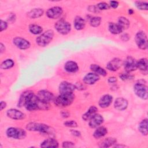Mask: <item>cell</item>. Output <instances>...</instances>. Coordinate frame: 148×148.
<instances>
[{
	"label": "cell",
	"mask_w": 148,
	"mask_h": 148,
	"mask_svg": "<svg viewBox=\"0 0 148 148\" xmlns=\"http://www.w3.org/2000/svg\"><path fill=\"white\" fill-rule=\"evenodd\" d=\"M18 106L21 108L24 106L29 111H35L38 110H46L49 109V104L40 101L32 91H24L20 95Z\"/></svg>",
	"instance_id": "obj_1"
},
{
	"label": "cell",
	"mask_w": 148,
	"mask_h": 148,
	"mask_svg": "<svg viewBox=\"0 0 148 148\" xmlns=\"http://www.w3.org/2000/svg\"><path fill=\"white\" fill-rule=\"evenodd\" d=\"M75 95L73 92L61 93L56 98L54 102L56 105L60 107H66L71 105L75 99Z\"/></svg>",
	"instance_id": "obj_2"
},
{
	"label": "cell",
	"mask_w": 148,
	"mask_h": 148,
	"mask_svg": "<svg viewBox=\"0 0 148 148\" xmlns=\"http://www.w3.org/2000/svg\"><path fill=\"white\" fill-rule=\"evenodd\" d=\"M54 35V31L52 29H48L36 38V42L39 46L45 47L51 42Z\"/></svg>",
	"instance_id": "obj_3"
},
{
	"label": "cell",
	"mask_w": 148,
	"mask_h": 148,
	"mask_svg": "<svg viewBox=\"0 0 148 148\" xmlns=\"http://www.w3.org/2000/svg\"><path fill=\"white\" fill-rule=\"evenodd\" d=\"M6 134L8 138L14 139H23L25 138V131L20 128L9 127L6 130Z\"/></svg>",
	"instance_id": "obj_4"
},
{
	"label": "cell",
	"mask_w": 148,
	"mask_h": 148,
	"mask_svg": "<svg viewBox=\"0 0 148 148\" xmlns=\"http://www.w3.org/2000/svg\"><path fill=\"white\" fill-rule=\"evenodd\" d=\"M26 128L30 131H37L43 134H48L50 131V128L47 124L35 122L27 124Z\"/></svg>",
	"instance_id": "obj_5"
},
{
	"label": "cell",
	"mask_w": 148,
	"mask_h": 148,
	"mask_svg": "<svg viewBox=\"0 0 148 148\" xmlns=\"http://www.w3.org/2000/svg\"><path fill=\"white\" fill-rule=\"evenodd\" d=\"M54 27L56 31L62 35H66L71 30L70 23L64 19L57 21L54 24Z\"/></svg>",
	"instance_id": "obj_6"
},
{
	"label": "cell",
	"mask_w": 148,
	"mask_h": 148,
	"mask_svg": "<svg viewBox=\"0 0 148 148\" xmlns=\"http://www.w3.org/2000/svg\"><path fill=\"white\" fill-rule=\"evenodd\" d=\"M134 91L135 94L142 99H147V87L142 82L136 83L134 86Z\"/></svg>",
	"instance_id": "obj_7"
},
{
	"label": "cell",
	"mask_w": 148,
	"mask_h": 148,
	"mask_svg": "<svg viewBox=\"0 0 148 148\" xmlns=\"http://www.w3.org/2000/svg\"><path fill=\"white\" fill-rule=\"evenodd\" d=\"M135 40L138 48L142 50H145L147 49V38L145 32L142 31H138L135 35Z\"/></svg>",
	"instance_id": "obj_8"
},
{
	"label": "cell",
	"mask_w": 148,
	"mask_h": 148,
	"mask_svg": "<svg viewBox=\"0 0 148 148\" xmlns=\"http://www.w3.org/2000/svg\"><path fill=\"white\" fill-rule=\"evenodd\" d=\"M36 96L40 101L48 103L55 100V97L53 94L46 90H41L39 91Z\"/></svg>",
	"instance_id": "obj_9"
},
{
	"label": "cell",
	"mask_w": 148,
	"mask_h": 148,
	"mask_svg": "<svg viewBox=\"0 0 148 148\" xmlns=\"http://www.w3.org/2000/svg\"><path fill=\"white\" fill-rule=\"evenodd\" d=\"M136 62L135 58L131 56H128L123 64L125 71L131 72L135 71L137 69Z\"/></svg>",
	"instance_id": "obj_10"
},
{
	"label": "cell",
	"mask_w": 148,
	"mask_h": 148,
	"mask_svg": "<svg viewBox=\"0 0 148 148\" xmlns=\"http://www.w3.org/2000/svg\"><path fill=\"white\" fill-rule=\"evenodd\" d=\"M63 10L60 6H54L49 8L46 13L47 17L51 19H56L62 14Z\"/></svg>",
	"instance_id": "obj_11"
},
{
	"label": "cell",
	"mask_w": 148,
	"mask_h": 148,
	"mask_svg": "<svg viewBox=\"0 0 148 148\" xmlns=\"http://www.w3.org/2000/svg\"><path fill=\"white\" fill-rule=\"evenodd\" d=\"M13 44L18 49L25 50L29 48L31 46L30 42L21 37H16L13 40Z\"/></svg>",
	"instance_id": "obj_12"
},
{
	"label": "cell",
	"mask_w": 148,
	"mask_h": 148,
	"mask_svg": "<svg viewBox=\"0 0 148 148\" xmlns=\"http://www.w3.org/2000/svg\"><path fill=\"white\" fill-rule=\"evenodd\" d=\"M6 115L8 117L13 120H23L25 117V114L16 109H10L7 110Z\"/></svg>",
	"instance_id": "obj_13"
},
{
	"label": "cell",
	"mask_w": 148,
	"mask_h": 148,
	"mask_svg": "<svg viewBox=\"0 0 148 148\" xmlns=\"http://www.w3.org/2000/svg\"><path fill=\"white\" fill-rule=\"evenodd\" d=\"M103 121V117L100 114L96 113L89 120L88 125L91 128H95L100 126Z\"/></svg>",
	"instance_id": "obj_14"
},
{
	"label": "cell",
	"mask_w": 148,
	"mask_h": 148,
	"mask_svg": "<svg viewBox=\"0 0 148 148\" xmlns=\"http://www.w3.org/2000/svg\"><path fill=\"white\" fill-rule=\"evenodd\" d=\"M59 92L61 93H66V92H73V91L76 89L75 85L71 83L64 81L61 82L59 85Z\"/></svg>",
	"instance_id": "obj_15"
},
{
	"label": "cell",
	"mask_w": 148,
	"mask_h": 148,
	"mask_svg": "<svg viewBox=\"0 0 148 148\" xmlns=\"http://www.w3.org/2000/svg\"><path fill=\"white\" fill-rule=\"evenodd\" d=\"M99 76L94 72L87 73L83 77V81L84 83L88 85H92L95 84L97 81L99 80Z\"/></svg>",
	"instance_id": "obj_16"
},
{
	"label": "cell",
	"mask_w": 148,
	"mask_h": 148,
	"mask_svg": "<svg viewBox=\"0 0 148 148\" xmlns=\"http://www.w3.org/2000/svg\"><path fill=\"white\" fill-rule=\"evenodd\" d=\"M123 64V62L120 58H114L110 60L106 65V68L108 69L111 71H117Z\"/></svg>",
	"instance_id": "obj_17"
},
{
	"label": "cell",
	"mask_w": 148,
	"mask_h": 148,
	"mask_svg": "<svg viewBox=\"0 0 148 148\" xmlns=\"http://www.w3.org/2000/svg\"><path fill=\"white\" fill-rule=\"evenodd\" d=\"M128 101L123 98V97H119L116 99L114 103V107L117 110L122 111L125 110L128 107Z\"/></svg>",
	"instance_id": "obj_18"
},
{
	"label": "cell",
	"mask_w": 148,
	"mask_h": 148,
	"mask_svg": "<svg viewBox=\"0 0 148 148\" xmlns=\"http://www.w3.org/2000/svg\"><path fill=\"white\" fill-rule=\"evenodd\" d=\"M113 101V97L110 94H105L101 97L98 105L102 108H106L110 106Z\"/></svg>",
	"instance_id": "obj_19"
},
{
	"label": "cell",
	"mask_w": 148,
	"mask_h": 148,
	"mask_svg": "<svg viewBox=\"0 0 148 148\" xmlns=\"http://www.w3.org/2000/svg\"><path fill=\"white\" fill-rule=\"evenodd\" d=\"M64 69L69 73H75L79 70V66L76 62L68 61L65 64Z\"/></svg>",
	"instance_id": "obj_20"
},
{
	"label": "cell",
	"mask_w": 148,
	"mask_h": 148,
	"mask_svg": "<svg viewBox=\"0 0 148 148\" xmlns=\"http://www.w3.org/2000/svg\"><path fill=\"white\" fill-rule=\"evenodd\" d=\"M40 147L43 148H49V147L56 148L58 147V142L54 139L49 138L43 140L41 143Z\"/></svg>",
	"instance_id": "obj_21"
},
{
	"label": "cell",
	"mask_w": 148,
	"mask_h": 148,
	"mask_svg": "<svg viewBox=\"0 0 148 148\" xmlns=\"http://www.w3.org/2000/svg\"><path fill=\"white\" fill-rule=\"evenodd\" d=\"M98 108L95 106H91L86 113L82 115V119L84 121L89 120L95 114L97 113Z\"/></svg>",
	"instance_id": "obj_22"
},
{
	"label": "cell",
	"mask_w": 148,
	"mask_h": 148,
	"mask_svg": "<svg viewBox=\"0 0 148 148\" xmlns=\"http://www.w3.org/2000/svg\"><path fill=\"white\" fill-rule=\"evenodd\" d=\"M117 140L116 138L108 137L103 139L101 142V143L99 145V146L100 147H109L110 146H112L113 145H115Z\"/></svg>",
	"instance_id": "obj_23"
},
{
	"label": "cell",
	"mask_w": 148,
	"mask_h": 148,
	"mask_svg": "<svg viewBox=\"0 0 148 148\" xmlns=\"http://www.w3.org/2000/svg\"><path fill=\"white\" fill-rule=\"evenodd\" d=\"M74 27L77 30L83 29L86 25V22L84 18L80 16H76L73 21Z\"/></svg>",
	"instance_id": "obj_24"
},
{
	"label": "cell",
	"mask_w": 148,
	"mask_h": 148,
	"mask_svg": "<svg viewBox=\"0 0 148 148\" xmlns=\"http://www.w3.org/2000/svg\"><path fill=\"white\" fill-rule=\"evenodd\" d=\"M108 133V130L103 126H99L93 133V136L96 139L101 138L104 136Z\"/></svg>",
	"instance_id": "obj_25"
},
{
	"label": "cell",
	"mask_w": 148,
	"mask_h": 148,
	"mask_svg": "<svg viewBox=\"0 0 148 148\" xmlns=\"http://www.w3.org/2000/svg\"><path fill=\"white\" fill-rule=\"evenodd\" d=\"M44 13V11L43 9L41 8H35L32 10H31L28 13V16L30 18H36L38 17H40L43 15Z\"/></svg>",
	"instance_id": "obj_26"
},
{
	"label": "cell",
	"mask_w": 148,
	"mask_h": 148,
	"mask_svg": "<svg viewBox=\"0 0 148 148\" xmlns=\"http://www.w3.org/2000/svg\"><path fill=\"white\" fill-rule=\"evenodd\" d=\"M90 69L94 73L98 75L99 76L101 75L102 76H105L107 75V72L106 70L98 65L91 64L90 65Z\"/></svg>",
	"instance_id": "obj_27"
},
{
	"label": "cell",
	"mask_w": 148,
	"mask_h": 148,
	"mask_svg": "<svg viewBox=\"0 0 148 148\" xmlns=\"http://www.w3.org/2000/svg\"><path fill=\"white\" fill-rule=\"evenodd\" d=\"M108 29L110 32L114 35H117L122 32L123 29L118 25L114 23H110L108 25Z\"/></svg>",
	"instance_id": "obj_28"
},
{
	"label": "cell",
	"mask_w": 148,
	"mask_h": 148,
	"mask_svg": "<svg viewBox=\"0 0 148 148\" xmlns=\"http://www.w3.org/2000/svg\"><path fill=\"white\" fill-rule=\"evenodd\" d=\"M139 131L145 136L147 135V119H143L138 125Z\"/></svg>",
	"instance_id": "obj_29"
},
{
	"label": "cell",
	"mask_w": 148,
	"mask_h": 148,
	"mask_svg": "<svg viewBox=\"0 0 148 148\" xmlns=\"http://www.w3.org/2000/svg\"><path fill=\"white\" fill-rule=\"evenodd\" d=\"M118 25L121 27V28L123 30L127 29L130 27V21L124 17H120L118 19Z\"/></svg>",
	"instance_id": "obj_30"
},
{
	"label": "cell",
	"mask_w": 148,
	"mask_h": 148,
	"mask_svg": "<svg viewBox=\"0 0 148 148\" xmlns=\"http://www.w3.org/2000/svg\"><path fill=\"white\" fill-rule=\"evenodd\" d=\"M137 68L142 71H147V60L146 58L140 59L136 62Z\"/></svg>",
	"instance_id": "obj_31"
},
{
	"label": "cell",
	"mask_w": 148,
	"mask_h": 148,
	"mask_svg": "<svg viewBox=\"0 0 148 148\" xmlns=\"http://www.w3.org/2000/svg\"><path fill=\"white\" fill-rule=\"evenodd\" d=\"M29 31L34 35L40 34L43 32V28L40 25L36 24H31L29 26Z\"/></svg>",
	"instance_id": "obj_32"
},
{
	"label": "cell",
	"mask_w": 148,
	"mask_h": 148,
	"mask_svg": "<svg viewBox=\"0 0 148 148\" xmlns=\"http://www.w3.org/2000/svg\"><path fill=\"white\" fill-rule=\"evenodd\" d=\"M14 62L12 59H7L3 61L1 64V68L2 69H9L14 66Z\"/></svg>",
	"instance_id": "obj_33"
},
{
	"label": "cell",
	"mask_w": 148,
	"mask_h": 148,
	"mask_svg": "<svg viewBox=\"0 0 148 148\" xmlns=\"http://www.w3.org/2000/svg\"><path fill=\"white\" fill-rule=\"evenodd\" d=\"M101 22V18L99 16L92 17L90 19V24L93 27H98Z\"/></svg>",
	"instance_id": "obj_34"
},
{
	"label": "cell",
	"mask_w": 148,
	"mask_h": 148,
	"mask_svg": "<svg viewBox=\"0 0 148 148\" xmlns=\"http://www.w3.org/2000/svg\"><path fill=\"white\" fill-rule=\"evenodd\" d=\"M135 6L139 10H147L148 9V3L143 1H136L135 2Z\"/></svg>",
	"instance_id": "obj_35"
},
{
	"label": "cell",
	"mask_w": 148,
	"mask_h": 148,
	"mask_svg": "<svg viewBox=\"0 0 148 148\" xmlns=\"http://www.w3.org/2000/svg\"><path fill=\"white\" fill-rule=\"evenodd\" d=\"M97 8L98 10H108L110 8V6L109 4H108L106 2H101L98 3L97 5Z\"/></svg>",
	"instance_id": "obj_36"
},
{
	"label": "cell",
	"mask_w": 148,
	"mask_h": 148,
	"mask_svg": "<svg viewBox=\"0 0 148 148\" xmlns=\"http://www.w3.org/2000/svg\"><path fill=\"white\" fill-rule=\"evenodd\" d=\"M64 125L66 127H71V128H76V127H77V123L75 121L73 120L65 121L64 123Z\"/></svg>",
	"instance_id": "obj_37"
},
{
	"label": "cell",
	"mask_w": 148,
	"mask_h": 148,
	"mask_svg": "<svg viewBox=\"0 0 148 148\" xmlns=\"http://www.w3.org/2000/svg\"><path fill=\"white\" fill-rule=\"evenodd\" d=\"M120 77L123 80H127L130 79H132L133 76L130 74V72H126V73H122L120 75Z\"/></svg>",
	"instance_id": "obj_38"
},
{
	"label": "cell",
	"mask_w": 148,
	"mask_h": 148,
	"mask_svg": "<svg viewBox=\"0 0 148 148\" xmlns=\"http://www.w3.org/2000/svg\"><path fill=\"white\" fill-rule=\"evenodd\" d=\"M62 146L63 147H73L75 146V144L70 141H65L62 143Z\"/></svg>",
	"instance_id": "obj_39"
},
{
	"label": "cell",
	"mask_w": 148,
	"mask_h": 148,
	"mask_svg": "<svg viewBox=\"0 0 148 148\" xmlns=\"http://www.w3.org/2000/svg\"><path fill=\"white\" fill-rule=\"evenodd\" d=\"M7 27H8V23L6 21L1 20V31L2 32L3 30H5L7 28Z\"/></svg>",
	"instance_id": "obj_40"
},
{
	"label": "cell",
	"mask_w": 148,
	"mask_h": 148,
	"mask_svg": "<svg viewBox=\"0 0 148 148\" xmlns=\"http://www.w3.org/2000/svg\"><path fill=\"white\" fill-rule=\"evenodd\" d=\"M109 6L110 7H112V8H117L119 6V2L116 1H112L109 2Z\"/></svg>",
	"instance_id": "obj_41"
},
{
	"label": "cell",
	"mask_w": 148,
	"mask_h": 148,
	"mask_svg": "<svg viewBox=\"0 0 148 148\" xmlns=\"http://www.w3.org/2000/svg\"><path fill=\"white\" fill-rule=\"evenodd\" d=\"M121 39L123 41L127 42L130 39V36L128 34H123L121 36Z\"/></svg>",
	"instance_id": "obj_42"
},
{
	"label": "cell",
	"mask_w": 148,
	"mask_h": 148,
	"mask_svg": "<svg viewBox=\"0 0 148 148\" xmlns=\"http://www.w3.org/2000/svg\"><path fill=\"white\" fill-rule=\"evenodd\" d=\"M71 134L75 136H76V137H80L81 136V133L80 131H77V130H72L71 131Z\"/></svg>",
	"instance_id": "obj_43"
},
{
	"label": "cell",
	"mask_w": 148,
	"mask_h": 148,
	"mask_svg": "<svg viewBox=\"0 0 148 148\" xmlns=\"http://www.w3.org/2000/svg\"><path fill=\"white\" fill-rule=\"evenodd\" d=\"M117 81V78L116 77H114V76H112V77H109L108 80V82L109 83H116V82Z\"/></svg>",
	"instance_id": "obj_44"
},
{
	"label": "cell",
	"mask_w": 148,
	"mask_h": 148,
	"mask_svg": "<svg viewBox=\"0 0 148 148\" xmlns=\"http://www.w3.org/2000/svg\"><path fill=\"white\" fill-rule=\"evenodd\" d=\"M61 116L62 117H64V118H66V117H68L70 115L69 113L68 112H67L66 110H65V111H62L61 113Z\"/></svg>",
	"instance_id": "obj_45"
},
{
	"label": "cell",
	"mask_w": 148,
	"mask_h": 148,
	"mask_svg": "<svg viewBox=\"0 0 148 148\" xmlns=\"http://www.w3.org/2000/svg\"><path fill=\"white\" fill-rule=\"evenodd\" d=\"M88 10L91 12H97L98 9L95 6H89Z\"/></svg>",
	"instance_id": "obj_46"
},
{
	"label": "cell",
	"mask_w": 148,
	"mask_h": 148,
	"mask_svg": "<svg viewBox=\"0 0 148 148\" xmlns=\"http://www.w3.org/2000/svg\"><path fill=\"white\" fill-rule=\"evenodd\" d=\"M6 107V103L5 101H2L1 102V104H0V110H2L3 109H5Z\"/></svg>",
	"instance_id": "obj_47"
},
{
	"label": "cell",
	"mask_w": 148,
	"mask_h": 148,
	"mask_svg": "<svg viewBox=\"0 0 148 148\" xmlns=\"http://www.w3.org/2000/svg\"><path fill=\"white\" fill-rule=\"evenodd\" d=\"M5 50V46L3 45V43H1V44H0V52H1V53H2Z\"/></svg>",
	"instance_id": "obj_48"
},
{
	"label": "cell",
	"mask_w": 148,
	"mask_h": 148,
	"mask_svg": "<svg viewBox=\"0 0 148 148\" xmlns=\"http://www.w3.org/2000/svg\"><path fill=\"white\" fill-rule=\"evenodd\" d=\"M128 12L129 14H132L134 13V11L132 9H129L128 10Z\"/></svg>",
	"instance_id": "obj_49"
}]
</instances>
